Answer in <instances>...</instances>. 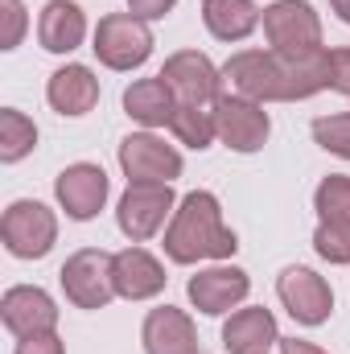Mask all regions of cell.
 Returning <instances> with one entry per match:
<instances>
[{"label":"cell","mask_w":350,"mask_h":354,"mask_svg":"<svg viewBox=\"0 0 350 354\" xmlns=\"http://www.w3.org/2000/svg\"><path fill=\"white\" fill-rule=\"evenodd\" d=\"M223 83L231 95L256 99V103H293L322 91H338V62L334 50H309V54H284V50H239L223 66Z\"/></svg>","instance_id":"cell-1"},{"label":"cell","mask_w":350,"mask_h":354,"mask_svg":"<svg viewBox=\"0 0 350 354\" xmlns=\"http://www.w3.org/2000/svg\"><path fill=\"white\" fill-rule=\"evenodd\" d=\"M235 252L239 239L235 231H227L219 198L210 189L185 194L165 227V256L174 264H198V260H231Z\"/></svg>","instance_id":"cell-2"},{"label":"cell","mask_w":350,"mask_h":354,"mask_svg":"<svg viewBox=\"0 0 350 354\" xmlns=\"http://www.w3.org/2000/svg\"><path fill=\"white\" fill-rule=\"evenodd\" d=\"M91 50L107 71H136L153 54V29H149V21H140L132 12H111V17H99Z\"/></svg>","instance_id":"cell-3"},{"label":"cell","mask_w":350,"mask_h":354,"mask_svg":"<svg viewBox=\"0 0 350 354\" xmlns=\"http://www.w3.org/2000/svg\"><path fill=\"white\" fill-rule=\"evenodd\" d=\"M174 210L177 198L169 181H128V189L116 206V223L132 243H145L174 218Z\"/></svg>","instance_id":"cell-4"},{"label":"cell","mask_w":350,"mask_h":354,"mask_svg":"<svg viewBox=\"0 0 350 354\" xmlns=\"http://www.w3.org/2000/svg\"><path fill=\"white\" fill-rule=\"evenodd\" d=\"M0 239L8 248V256L17 260H42L50 256V248L58 243V218L46 202H12L0 218Z\"/></svg>","instance_id":"cell-5"},{"label":"cell","mask_w":350,"mask_h":354,"mask_svg":"<svg viewBox=\"0 0 350 354\" xmlns=\"http://www.w3.org/2000/svg\"><path fill=\"white\" fill-rule=\"evenodd\" d=\"M62 288H66V301L79 305V309H103L116 292V256L103 252V248H83L75 252L62 272H58Z\"/></svg>","instance_id":"cell-6"},{"label":"cell","mask_w":350,"mask_h":354,"mask_svg":"<svg viewBox=\"0 0 350 354\" xmlns=\"http://www.w3.org/2000/svg\"><path fill=\"white\" fill-rule=\"evenodd\" d=\"M264 37L268 50H284V54H309L322 50V17L313 12L309 0H276L264 8Z\"/></svg>","instance_id":"cell-7"},{"label":"cell","mask_w":350,"mask_h":354,"mask_svg":"<svg viewBox=\"0 0 350 354\" xmlns=\"http://www.w3.org/2000/svg\"><path fill=\"white\" fill-rule=\"evenodd\" d=\"M161 79L169 83L177 103H190V107H214L223 99V71L206 54H198V50L174 54L161 66Z\"/></svg>","instance_id":"cell-8"},{"label":"cell","mask_w":350,"mask_h":354,"mask_svg":"<svg viewBox=\"0 0 350 354\" xmlns=\"http://www.w3.org/2000/svg\"><path fill=\"white\" fill-rule=\"evenodd\" d=\"M214 128H219V140L235 153H260L268 132H272V120L264 111V103L256 99H243V95H223L214 103Z\"/></svg>","instance_id":"cell-9"},{"label":"cell","mask_w":350,"mask_h":354,"mask_svg":"<svg viewBox=\"0 0 350 354\" xmlns=\"http://www.w3.org/2000/svg\"><path fill=\"white\" fill-rule=\"evenodd\" d=\"M276 297L288 309V317L301 322V326H322L330 317V309H334V292H330L326 276H317L313 268H301V264L280 272Z\"/></svg>","instance_id":"cell-10"},{"label":"cell","mask_w":350,"mask_h":354,"mask_svg":"<svg viewBox=\"0 0 350 354\" xmlns=\"http://www.w3.org/2000/svg\"><path fill=\"white\" fill-rule=\"evenodd\" d=\"M0 322L12 338H33V334H50L58 326V305L46 288L37 284H12L0 297Z\"/></svg>","instance_id":"cell-11"},{"label":"cell","mask_w":350,"mask_h":354,"mask_svg":"<svg viewBox=\"0 0 350 354\" xmlns=\"http://www.w3.org/2000/svg\"><path fill=\"white\" fill-rule=\"evenodd\" d=\"M120 169L128 181H174L181 177V153L153 132H132L120 140Z\"/></svg>","instance_id":"cell-12"},{"label":"cell","mask_w":350,"mask_h":354,"mask_svg":"<svg viewBox=\"0 0 350 354\" xmlns=\"http://www.w3.org/2000/svg\"><path fill=\"white\" fill-rule=\"evenodd\" d=\"M107 189H111L107 174H103L99 165H91V161L66 165V169L58 174V181H54V198H58V206L66 210V218H75V223H87V218H95V214L103 210Z\"/></svg>","instance_id":"cell-13"},{"label":"cell","mask_w":350,"mask_h":354,"mask_svg":"<svg viewBox=\"0 0 350 354\" xmlns=\"http://www.w3.org/2000/svg\"><path fill=\"white\" fill-rule=\"evenodd\" d=\"M252 292V280H248V272L243 268H206V272H198V276H190V284H185V297H190V305L198 309V313H206V317H219V313H231L243 297Z\"/></svg>","instance_id":"cell-14"},{"label":"cell","mask_w":350,"mask_h":354,"mask_svg":"<svg viewBox=\"0 0 350 354\" xmlns=\"http://www.w3.org/2000/svg\"><path fill=\"white\" fill-rule=\"evenodd\" d=\"M140 342H145V354H198V330L181 309L161 305L145 317Z\"/></svg>","instance_id":"cell-15"},{"label":"cell","mask_w":350,"mask_h":354,"mask_svg":"<svg viewBox=\"0 0 350 354\" xmlns=\"http://www.w3.org/2000/svg\"><path fill=\"white\" fill-rule=\"evenodd\" d=\"M165 268L157 256H149L145 248H124L116 252V292L124 301H149L165 288Z\"/></svg>","instance_id":"cell-16"},{"label":"cell","mask_w":350,"mask_h":354,"mask_svg":"<svg viewBox=\"0 0 350 354\" xmlns=\"http://www.w3.org/2000/svg\"><path fill=\"white\" fill-rule=\"evenodd\" d=\"M272 342H280V330H276V317L272 309L252 305V309H235L223 326V346L227 354H268Z\"/></svg>","instance_id":"cell-17"},{"label":"cell","mask_w":350,"mask_h":354,"mask_svg":"<svg viewBox=\"0 0 350 354\" xmlns=\"http://www.w3.org/2000/svg\"><path fill=\"white\" fill-rule=\"evenodd\" d=\"M87 37V17L75 0H50L37 17V41L50 54H71Z\"/></svg>","instance_id":"cell-18"},{"label":"cell","mask_w":350,"mask_h":354,"mask_svg":"<svg viewBox=\"0 0 350 354\" xmlns=\"http://www.w3.org/2000/svg\"><path fill=\"white\" fill-rule=\"evenodd\" d=\"M46 99H50V107L58 115H87L91 107L99 103V79L91 75V66L71 62V66H62V71L50 75Z\"/></svg>","instance_id":"cell-19"},{"label":"cell","mask_w":350,"mask_h":354,"mask_svg":"<svg viewBox=\"0 0 350 354\" xmlns=\"http://www.w3.org/2000/svg\"><path fill=\"white\" fill-rule=\"evenodd\" d=\"M124 111L136 124H145V128H169V120L177 111V99L161 75L157 79H136L132 87L124 91Z\"/></svg>","instance_id":"cell-20"},{"label":"cell","mask_w":350,"mask_h":354,"mask_svg":"<svg viewBox=\"0 0 350 354\" xmlns=\"http://www.w3.org/2000/svg\"><path fill=\"white\" fill-rule=\"evenodd\" d=\"M202 21L219 41H243L260 29L264 12L252 0H202Z\"/></svg>","instance_id":"cell-21"},{"label":"cell","mask_w":350,"mask_h":354,"mask_svg":"<svg viewBox=\"0 0 350 354\" xmlns=\"http://www.w3.org/2000/svg\"><path fill=\"white\" fill-rule=\"evenodd\" d=\"M169 132L185 149H210V140H219V128H214V107H190V103H177L174 120H169Z\"/></svg>","instance_id":"cell-22"},{"label":"cell","mask_w":350,"mask_h":354,"mask_svg":"<svg viewBox=\"0 0 350 354\" xmlns=\"http://www.w3.org/2000/svg\"><path fill=\"white\" fill-rule=\"evenodd\" d=\"M33 145H37L33 120L25 111H17V107H4L0 111V161L4 165H17L21 157L33 153Z\"/></svg>","instance_id":"cell-23"},{"label":"cell","mask_w":350,"mask_h":354,"mask_svg":"<svg viewBox=\"0 0 350 354\" xmlns=\"http://www.w3.org/2000/svg\"><path fill=\"white\" fill-rule=\"evenodd\" d=\"M313 210L317 218H334V223H350V177L330 174L317 189H313Z\"/></svg>","instance_id":"cell-24"},{"label":"cell","mask_w":350,"mask_h":354,"mask_svg":"<svg viewBox=\"0 0 350 354\" xmlns=\"http://www.w3.org/2000/svg\"><path fill=\"white\" fill-rule=\"evenodd\" d=\"M313 252L326 264H350V223L322 218L317 231H313Z\"/></svg>","instance_id":"cell-25"},{"label":"cell","mask_w":350,"mask_h":354,"mask_svg":"<svg viewBox=\"0 0 350 354\" xmlns=\"http://www.w3.org/2000/svg\"><path fill=\"white\" fill-rule=\"evenodd\" d=\"M313 140H317L326 153H334V157L350 161V111L317 115V120H313Z\"/></svg>","instance_id":"cell-26"},{"label":"cell","mask_w":350,"mask_h":354,"mask_svg":"<svg viewBox=\"0 0 350 354\" xmlns=\"http://www.w3.org/2000/svg\"><path fill=\"white\" fill-rule=\"evenodd\" d=\"M29 29V12L21 0H0V50H17Z\"/></svg>","instance_id":"cell-27"},{"label":"cell","mask_w":350,"mask_h":354,"mask_svg":"<svg viewBox=\"0 0 350 354\" xmlns=\"http://www.w3.org/2000/svg\"><path fill=\"white\" fill-rule=\"evenodd\" d=\"M17 354H66L62 338L50 330V334H33V338H21L17 342Z\"/></svg>","instance_id":"cell-28"},{"label":"cell","mask_w":350,"mask_h":354,"mask_svg":"<svg viewBox=\"0 0 350 354\" xmlns=\"http://www.w3.org/2000/svg\"><path fill=\"white\" fill-rule=\"evenodd\" d=\"M177 0H128V12L140 21H161L165 12H174Z\"/></svg>","instance_id":"cell-29"},{"label":"cell","mask_w":350,"mask_h":354,"mask_svg":"<svg viewBox=\"0 0 350 354\" xmlns=\"http://www.w3.org/2000/svg\"><path fill=\"white\" fill-rule=\"evenodd\" d=\"M280 354H326L313 342H301V338H280Z\"/></svg>","instance_id":"cell-30"},{"label":"cell","mask_w":350,"mask_h":354,"mask_svg":"<svg viewBox=\"0 0 350 354\" xmlns=\"http://www.w3.org/2000/svg\"><path fill=\"white\" fill-rule=\"evenodd\" d=\"M330 8H334V12H338V17L350 25V0H330Z\"/></svg>","instance_id":"cell-31"},{"label":"cell","mask_w":350,"mask_h":354,"mask_svg":"<svg viewBox=\"0 0 350 354\" xmlns=\"http://www.w3.org/2000/svg\"><path fill=\"white\" fill-rule=\"evenodd\" d=\"M347 99H350V87H347Z\"/></svg>","instance_id":"cell-32"}]
</instances>
